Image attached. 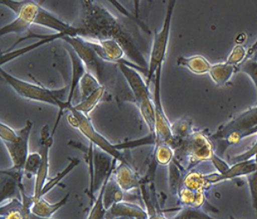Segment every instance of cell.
<instances>
[{
	"label": "cell",
	"instance_id": "obj_15",
	"mask_svg": "<svg viewBox=\"0 0 257 219\" xmlns=\"http://www.w3.org/2000/svg\"><path fill=\"white\" fill-rule=\"evenodd\" d=\"M114 178L124 192H130L136 188H141L143 179L135 171L131 164L118 162L114 171Z\"/></svg>",
	"mask_w": 257,
	"mask_h": 219
},
{
	"label": "cell",
	"instance_id": "obj_19",
	"mask_svg": "<svg viewBox=\"0 0 257 219\" xmlns=\"http://www.w3.org/2000/svg\"><path fill=\"white\" fill-rule=\"evenodd\" d=\"M25 189L24 184H20L13 177L1 174L0 202L1 204L15 198H21V191Z\"/></svg>",
	"mask_w": 257,
	"mask_h": 219
},
{
	"label": "cell",
	"instance_id": "obj_26",
	"mask_svg": "<svg viewBox=\"0 0 257 219\" xmlns=\"http://www.w3.org/2000/svg\"><path fill=\"white\" fill-rule=\"evenodd\" d=\"M183 186L193 191H206L211 187L206 179V174L192 169L185 173Z\"/></svg>",
	"mask_w": 257,
	"mask_h": 219
},
{
	"label": "cell",
	"instance_id": "obj_33",
	"mask_svg": "<svg viewBox=\"0 0 257 219\" xmlns=\"http://www.w3.org/2000/svg\"><path fill=\"white\" fill-rule=\"evenodd\" d=\"M156 145H157V137L154 134L149 133L147 136L142 138L114 144V146L119 151H123V150H131V149H136L144 146H155Z\"/></svg>",
	"mask_w": 257,
	"mask_h": 219
},
{
	"label": "cell",
	"instance_id": "obj_23",
	"mask_svg": "<svg viewBox=\"0 0 257 219\" xmlns=\"http://www.w3.org/2000/svg\"><path fill=\"white\" fill-rule=\"evenodd\" d=\"M237 72V66L229 64L225 62L212 65L209 75L217 86H221L228 83L234 74Z\"/></svg>",
	"mask_w": 257,
	"mask_h": 219
},
{
	"label": "cell",
	"instance_id": "obj_30",
	"mask_svg": "<svg viewBox=\"0 0 257 219\" xmlns=\"http://www.w3.org/2000/svg\"><path fill=\"white\" fill-rule=\"evenodd\" d=\"M175 151L171 146L166 143H158L155 146L153 161L157 165H169L174 160Z\"/></svg>",
	"mask_w": 257,
	"mask_h": 219
},
{
	"label": "cell",
	"instance_id": "obj_25",
	"mask_svg": "<svg viewBox=\"0 0 257 219\" xmlns=\"http://www.w3.org/2000/svg\"><path fill=\"white\" fill-rule=\"evenodd\" d=\"M124 191L122 190L119 184L115 181L114 177L111 176L106 180L103 199L107 211L114 204L124 201Z\"/></svg>",
	"mask_w": 257,
	"mask_h": 219
},
{
	"label": "cell",
	"instance_id": "obj_13",
	"mask_svg": "<svg viewBox=\"0 0 257 219\" xmlns=\"http://www.w3.org/2000/svg\"><path fill=\"white\" fill-rule=\"evenodd\" d=\"M53 136L50 132V129L48 125L43 126L40 131V150L39 153L42 156L40 169L38 175L35 178L34 183V189L33 196L34 198H39L41 192L43 190L45 183L48 182V175H49V156H50L51 148L53 147Z\"/></svg>",
	"mask_w": 257,
	"mask_h": 219
},
{
	"label": "cell",
	"instance_id": "obj_18",
	"mask_svg": "<svg viewBox=\"0 0 257 219\" xmlns=\"http://www.w3.org/2000/svg\"><path fill=\"white\" fill-rule=\"evenodd\" d=\"M107 214L112 217H126L134 219H149L146 207L133 202H123L114 204L108 210Z\"/></svg>",
	"mask_w": 257,
	"mask_h": 219
},
{
	"label": "cell",
	"instance_id": "obj_12",
	"mask_svg": "<svg viewBox=\"0 0 257 219\" xmlns=\"http://www.w3.org/2000/svg\"><path fill=\"white\" fill-rule=\"evenodd\" d=\"M34 123L28 120L25 126L19 131V138L12 143H5L4 145L7 150L11 162L12 168L24 171V165L29 154V140L31 136Z\"/></svg>",
	"mask_w": 257,
	"mask_h": 219
},
{
	"label": "cell",
	"instance_id": "obj_6",
	"mask_svg": "<svg viewBox=\"0 0 257 219\" xmlns=\"http://www.w3.org/2000/svg\"><path fill=\"white\" fill-rule=\"evenodd\" d=\"M215 155L211 140L203 132L194 131L175 150L174 160L179 164L184 160H187L188 167L186 171H188L199 163L207 160L211 161Z\"/></svg>",
	"mask_w": 257,
	"mask_h": 219
},
{
	"label": "cell",
	"instance_id": "obj_43",
	"mask_svg": "<svg viewBox=\"0 0 257 219\" xmlns=\"http://www.w3.org/2000/svg\"><path fill=\"white\" fill-rule=\"evenodd\" d=\"M244 40L245 41V35L244 34H239L237 38H236V44H240L241 45V43L244 42Z\"/></svg>",
	"mask_w": 257,
	"mask_h": 219
},
{
	"label": "cell",
	"instance_id": "obj_11",
	"mask_svg": "<svg viewBox=\"0 0 257 219\" xmlns=\"http://www.w3.org/2000/svg\"><path fill=\"white\" fill-rule=\"evenodd\" d=\"M163 67H160L155 73L154 85L155 90L153 94V100L155 105V135L157 137V144L163 142L172 146L174 137L172 134L171 126L163 106L161 97V78H162Z\"/></svg>",
	"mask_w": 257,
	"mask_h": 219
},
{
	"label": "cell",
	"instance_id": "obj_4",
	"mask_svg": "<svg viewBox=\"0 0 257 219\" xmlns=\"http://www.w3.org/2000/svg\"><path fill=\"white\" fill-rule=\"evenodd\" d=\"M118 68L132 91L134 102L137 105L144 122H146L149 133L155 135V105L150 91V86L141 76V72L133 67L119 63Z\"/></svg>",
	"mask_w": 257,
	"mask_h": 219
},
{
	"label": "cell",
	"instance_id": "obj_45",
	"mask_svg": "<svg viewBox=\"0 0 257 219\" xmlns=\"http://www.w3.org/2000/svg\"><path fill=\"white\" fill-rule=\"evenodd\" d=\"M105 219H134V218H130V217H112V216H110V215H106V218Z\"/></svg>",
	"mask_w": 257,
	"mask_h": 219
},
{
	"label": "cell",
	"instance_id": "obj_42",
	"mask_svg": "<svg viewBox=\"0 0 257 219\" xmlns=\"http://www.w3.org/2000/svg\"><path fill=\"white\" fill-rule=\"evenodd\" d=\"M257 51V39L255 41V43H253L252 46L250 47L249 49L247 50V54H246V58H250V57H252L254 53H255ZM245 58V59H246Z\"/></svg>",
	"mask_w": 257,
	"mask_h": 219
},
{
	"label": "cell",
	"instance_id": "obj_36",
	"mask_svg": "<svg viewBox=\"0 0 257 219\" xmlns=\"http://www.w3.org/2000/svg\"><path fill=\"white\" fill-rule=\"evenodd\" d=\"M237 69L238 72H243L245 75H247L255 85V91H256L255 105H257V62L251 57L246 58L244 62L237 66Z\"/></svg>",
	"mask_w": 257,
	"mask_h": 219
},
{
	"label": "cell",
	"instance_id": "obj_46",
	"mask_svg": "<svg viewBox=\"0 0 257 219\" xmlns=\"http://www.w3.org/2000/svg\"><path fill=\"white\" fill-rule=\"evenodd\" d=\"M251 58H253V59L255 60V62H257V51L255 53H254V55H253L252 57H251Z\"/></svg>",
	"mask_w": 257,
	"mask_h": 219
},
{
	"label": "cell",
	"instance_id": "obj_14",
	"mask_svg": "<svg viewBox=\"0 0 257 219\" xmlns=\"http://www.w3.org/2000/svg\"><path fill=\"white\" fill-rule=\"evenodd\" d=\"M257 166L254 160H245L241 162L236 163L231 165L230 169L224 174H220L218 173H212V174H206V179L210 185L216 184L220 182L227 180V179H233L238 177L248 176L249 174H252L256 171Z\"/></svg>",
	"mask_w": 257,
	"mask_h": 219
},
{
	"label": "cell",
	"instance_id": "obj_39",
	"mask_svg": "<svg viewBox=\"0 0 257 219\" xmlns=\"http://www.w3.org/2000/svg\"><path fill=\"white\" fill-rule=\"evenodd\" d=\"M19 138V131H15V129L10 126L1 122L0 124V139L3 143H12L17 141Z\"/></svg>",
	"mask_w": 257,
	"mask_h": 219
},
{
	"label": "cell",
	"instance_id": "obj_40",
	"mask_svg": "<svg viewBox=\"0 0 257 219\" xmlns=\"http://www.w3.org/2000/svg\"><path fill=\"white\" fill-rule=\"evenodd\" d=\"M246 179H247L248 186H249L250 197L252 201V207L255 210L257 217V169L256 171L246 176Z\"/></svg>",
	"mask_w": 257,
	"mask_h": 219
},
{
	"label": "cell",
	"instance_id": "obj_22",
	"mask_svg": "<svg viewBox=\"0 0 257 219\" xmlns=\"http://www.w3.org/2000/svg\"><path fill=\"white\" fill-rule=\"evenodd\" d=\"M177 64L185 67L189 72L196 75L209 73L212 67V64L208 62V60L201 55L178 57Z\"/></svg>",
	"mask_w": 257,
	"mask_h": 219
},
{
	"label": "cell",
	"instance_id": "obj_24",
	"mask_svg": "<svg viewBox=\"0 0 257 219\" xmlns=\"http://www.w3.org/2000/svg\"><path fill=\"white\" fill-rule=\"evenodd\" d=\"M172 134L174 137V142L171 147L174 151L181 146L183 141L188 139L194 132L193 129V123L189 119L177 120L176 122L172 123Z\"/></svg>",
	"mask_w": 257,
	"mask_h": 219
},
{
	"label": "cell",
	"instance_id": "obj_5",
	"mask_svg": "<svg viewBox=\"0 0 257 219\" xmlns=\"http://www.w3.org/2000/svg\"><path fill=\"white\" fill-rule=\"evenodd\" d=\"M66 45L69 46L82 61L86 72L92 74L103 86L113 80L114 69L117 64L106 62L95 53L87 41L81 37H64L62 39Z\"/></svg>",
	"mask_w": 257,
	"mask_h": 219
},
{
	"label": "cell",
	"instance_id": "obj_20",
	"mask_svg": "<svg viewBox=\"0 0 257 219\" xmlns=\"http://www.w3.org/2000/svg\"><path fill=\"white\" fill-rule=\"evenodd\" d=\"M31 211L24 207L21 198H15L1 204L0 219H29Z\"/></svg>",
	"mask_w": 257,
	"mask_h": 219
},
{
	"label": "cell",
	"instance_id": "obj_16",
	"mask_svg": "<svg viewBox=\"0 0 257 219\" xmlns=\"http://www.w3.org/2000/svg\"><path fill=\"white\" fill-rule=\"evenodd\" d=\"M67 51L72 63V79L69 84V92H68L67 100V105L70 108L73 105L72 100H73L74 95L76 90L78 89L80 81L82 76L86 73V69L83 62L80 59V57L72 50V48H70L69 46L67 45Z\"/></svg>",
	"mask_w": 257,
	"mask_h": 219
},
{
	"label": "cell",
	"instance_id": "obj_8",
	"mask_svg": "<svg viewBox=\"0 0 257 219\" xmlns=\"http://www.w3.org/2000/svg\"><path fill=\"white\" fill-rule=\"evenodd\" d=\"M0 4L12 10L16 15L15 20L0 29V36L4 37L10 34H27L31 31L30 29L33 25H35V20L42 3L1 0Z\"/></svg>",
	"mask_w": 257,
	"mask_h": 219
},
{
	"label": "cell",
	"instance_id": "obj_10",
	"mask_svg": "<svg viewBox=\"0 0 257 219\" xmlns=\"http://www.w3.org/2000/svg\"><path fill=\"white\" fill-rule=\"evenodd\" d=\"M67 112H71L76 116L79 121V127L77 131H80L83 135L85 138L87 139L89 144H91L95 147L100 149L104 152L114 158L118 162L124 163V164H131L127 160L126 156L122 153V151L117 150L114 144L110 143L105 136L99 133L95 127L93 126L90 117L87 115L83 114L81 112L74 109L73 105L68 109Z\"/></svg>",
	"mask_w": 257,
	"mask_h": 219
},
{
	"label": "cell",
	"instance_id": "obj_28",
	"mask_svg": "<svg viewBox=\"0 0 257 219\" xmlns=\"http://www.w3.org/2000/svg\"><path fill=\"white\" fill-rule=\"evenodd\" d=\"M184 171L186 170L184 167L176 160H173L169 165V188L174 195H176L179 189L183 187V180L185 174Z\"/></svg>",
	"mask_w": 257,
	"mask_h": 219
},
{
	"label": "cell",
	"instance_id": "obj_9",
	"mask_svg": "<svg viewBox=\"0 0 257 219\" xmlns=\"http://www.w3.org/2000/svg\"><path fill=\"white\" fill-rule=\"evenodd\" d=\"M256 126L257 105H255L221 126L211 136V139L224 141L228 146H237L240 142V135Z\"/></svg>",
	"mask_w": 257,
	"mask_h": 219
},
{
	"label": "cell",
	"instance_id": "obj_32",
	"mask_svg": "<svg viewBox=\"0 0 257 219\" xmlns=\"http://www.w3.org/2000/svg\"><path fill=\"white\" fill-rule=\"evenodd\" d=\"M105 182L103 184L102 187L100 188V190L98 191L97 195L95 196V200L91 202V209L89 211L88 216H87L86 219L106 218L108 211L105 208V204H104V199H103Z\"/></svg>",
	"mask_w": 257,
	"mask_h": 219
},
{
	"label": "cell",
	"instance_id": "obj_27",
	"mask_svg": "<svg viewBox=\"0 0 257 219\" xmlns=\"http://www.w3.org/2000/svg\"><path fill=\"white\" fill-rule=\"evenodd\" d=\"M105 95H106V89L105 86H101L95 92H93L91 95H89L86 99L79 101L76 105H73L74 109L89 116V114L99 105V103L104 100Z\"/></svg>",
	"mask_w": 257,
	"mask_h": 219
},
{
	"label": "cell",
	"instance_id": "obj_41",
	"mask_svg": "<svg viewBox=\"0 0 257 219\" xmlns=\"http://www.w3.org/2000/svg\"><path fill=\"white\" fill-rule=\"evenodd\" d=\"M211 162L213 164L215 169H217V173L220 174H225L230 169V167H231L230 164H227L226 161L221 160V158L218 157L217 155H215L212 157Z\"/></svg>",
	"mask_w": 257,
	"mask_h": 219
},
{
	"label": "cell",
	"instance_id": "obj_21",
	"mask_svg": "<svg viewBox=\"0 0 257 219\" xmlns=\"http://www.w3.org/2000/svg\"><path fill=\"white\" fill-rule=\"evenodd\" d=\"M181 207H190L203 208L206 204V192L193 191L183 186L176 194Z\"/></svg>",
	"mask_w": 257,
	"mask_h": 219
},
{
	"label": "cell",
	"instance_id": "obj_2",
	"mask_svg": "<svg viewBox=\"0 0 257 219\" xmlns=\"http://www.w3.org/2000/svg\"><path fill=\"white\" fill-rule=\"evenodd\" d=\"M0 72L3 78L5 79V82L9 84L13 90L16 91L18 95L22 97L37 102L45 103L58 108V114L52 131V134L54 136L60 120L63 117L65 112H67L69 108L67 104L69 86H65L59 89H49L38 84L31 83L29 81L18 78L3 68L0 70Z\"/></svg>",
	"mask_w": 257,
	"mask_h": 219
},
{
	"label": "cell",
	"instance_id": "obj_38",
	"mask_svg": "<svg viewBox=\"0 0 257 219\" xmlns=\"http://www.w3.org/2000/svg\"><path fill=\"white\" fill-rule=\"evenodd\" d=\"M249 160H255L257 166V141L248 150H245V151L241 153L240 155L231 156L229 159V161L231 162V164H233Z\"/></svg>",
	"mask_w": 257,
	"mask_h": 219
},
{
	"label": "cell",
	"instance_id": "obj_29",
	"mask_svg": "<svg viewBox=\"0 0 257 219\" xmlns=\"http://www.w3.org/2000/svg\"><path fill=\"white\" fill-rule=\"evenodd\" d=\"M79 164H80V160L77 158H69V163L67 164V166L62 171L58 173L55 177L48 179V182L45 183V185L43 187V190L41 192L39 198L47 195L50 191L53 190V188L60 184L62 179H64L65 177L67 176Z\"/></svg>",
	"mask_w": 257,
	"mask_h": 219
},
{
	"label": "cell",
	"instance_id": "obj_3",
	"mask_svg": "<svg viewBox=\"0 0 257 219\" xmlns=\"http://www.w3.org/2000/svg\"><path fill=\"white\" fill-rule=\"evenodd\" d=\"M68 145L76 150H81L85 156L88 165L90 179L87 194L91 203L95 200V193H98L105 182L114 174L118 161L91 144L86 146L80 142L70 141Z\"/></svg>",
	"mask_w": 257,
	"mask_h": 219
},
{
	"label": "cell",
	"instance_id": "obj_31",
	"mask_svg": "<svg viewBox=\"0 0 257 219\" xmlns=\"http://www.w3.org/2000/svg\"><path fill=\"white\" fill-rule=\"evenodd\" d=\"M102 86L98 81V79L92 74L86 72L82 76L80 84H79V93H80V101L85 100L91 95L93 92H95L97 89Z\"/></svg>",
	"mask_w": 257,
	"mask_h": 219
},
{
	"label": "cell",
	"instance_id": "obj_37",
	"mask_svg": "<svg viewBox=\"0 0 257 219\" xmlns=\"http://www.w3.org/2000/svg\"><path fill=\"white\" fill-rule=\"evenodd\" d=\"M246 54H247V50L245 49V47L240 45V44H236L232 48L226 62L229 64L234 65V66H238L241 62L245 61L246 58Z\"/></svg>",
	"mask_w": 257,
	"mask_h": 219
},
{
	"label": "cell",
	"instance_id": "obj_17",
	"mask_svg": "<svg viewBox=\"0 0 257 219\" xmlns=\"http://www.w3.org/2000/svg\"><path fill=\"white\" fill-rule=\"evenodd\" d=\"M70 193H67L61 200L56 202H49L44 197L34 198L32 194L33 203L31 206V212L42 217H53V215L58 210L64 207L69 200Z\"/></svg>",
	"mask_w": 257,
	"mask_h": 219
},
{
	"label": "cell",
	"instance_id": "obj_35",
	"mask_svg": "<svg viewBox=\"0 0 257 219\" xmlns=\"http://www.w3.org/2000/svg\"><path fill=\"white\" fill-rule=\"evenodd\" d=\"M42 156L39 152L30 153L24 165V174L28 179L36 178L40 169Z\"/></svg>",
	"mask_w": 257,
	"mask_h": 219
},
{
	"label": "cell",
	"instance_id": "obj_44",
	"mask_svg": "<svg viewBox=\"0 0 257 219\" xmlns=\"http://www.w3.org/2000/svg\"><path fill=\"white\" fill-rule=\"evenodd\" d=\"M29 219H55L53 218V217H39V216H37V215L34 214V213H30V216H29Z\"/></svg>",
	"mask_w": 257,
	"mask_h": 219
},
{
	"label": "cell",
	"instance_id": "obj_7",
	"mask_svg": "<svg viewBox=\"0 0 257 219\" xmlns=\"http://www.w3.org/2000/svg\"><path fill=\"white\" fill-rule=\"evenodd\" d=\"M176 1H169L167 6L165 21L163 24L162 29L160 31H155L152 48L149 59V68L146 76V82L150 86V83L155 80V73L160 67L164 66L165 57H166L168 48H169V37L171 31L172 19L175 9Z\"/></svg>",
	"mask_w": 257,
	"mask_h": 219
},
{
	"label": "cell",
	"instance_id": "obj_1",
	"mask_svg": "<svg viewBox=\"0 0 257 219\" xmlns=\"http://www.w3.org/2000/svg\"><path fill=\"white\" fill-rule=\"evenodd\" d=\"M78 19L72 24L77 37L103 40L114 39L124 48L128 60L148 70L146 60L136 43V36L128 27L106 8L95 1H81Z\"/></svg>",
	"mask_w": 257,
	"mask_h": 219
},
{
	"label": "cell",
	"instance_id": "obj_34",
	"mask_svg": "<svg viewBox=\"0 0 257 219\" xmlns=\"http://www.w3.org/2000/svg\"><path fill=\"white\" fill-rule=\"evenodd\" d=\"M172 219H217L205 212L203 208L196 207H181Z\"/></svg>",
	"mask_w": 257,
	"mask_h": 219
}]
</instances>
